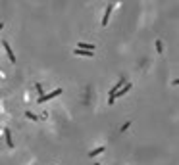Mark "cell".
Returning a JSON list of instances; mask_svg holds the SVG:
<instances>
[{
	"label": "cell",
	"mask_w": 179,
	"mask_h": 165,
	"mask_svg": "<svg viewBox=\"0 0 179 165\" xmlns=\"http://www.w3.org/2000/svg\"><path fill=\"white\" fill-rule=\"evenodd\" d=\"M2 46L6 48V54H8V58H10V62H12V63H16V54H14V50L10 48V44H8V42L4 40V42H2Z\"/></svg>",
	"instance_id": "cell-4"
},
{
	"label": "cell",
	"mask_w": 179,
	"mask_h": 165,
	"mask_svg": "<svg viewBox=\"0 0 179 165\" xmlns=\"http://www.w3.org/2000/svg\"><path fill=\"white\" fill-rule=\"evenodd\" d=\"M73 52L77 54V56H87V58H92V56H95V52H89V50H73Z\"/></svg>",
	"instance_id": "cell-8"
},
{
	"label": "cell",
	"mask_w": 179,
	"mask_h": 165,
	"mask_svg": "<svg viewBox=\"0 0 179 165\" xmlns=\"http://www.w3.org/2000/svg\"><path fill=\"white\" fill-rule=\"evenodd\" d=\"M156 48H158V52H162V42L160 40H156Z\"/></svg>",
	"instance_id": "cell-11"
},
{
	"label": "cell",
	"mask_w": 179,
	"mask_h": 165,
	"mask_svg": "<svg viewBox=\"0 0 179 165\" xmlns=\"http://www.w3.org/2000/svg\"><path fill=\"white\" fill-rule=\"evenodd\" d=\"M112 10H114V4H108V6H106V12H104V17H102V27H106V25H108Z\"/></svg>",
	"instance_id": "cell-3"
},
{
	"label": "cell",
	"mask_w": 179,
	"mask_h": 165,
	"mask_svg": "<svg viewBox=\"0 0 179 165\" xmlns=\"http://www.w3.org/2000/svg\"><path fill=\"white\" fill-rule=\"evenodd\" d=\"M37 92H39V94L42 96V87H41V84H39V83H37Z\"/></svg>",
	"instance_id": "cell-12"
},
{
	"label": "cell",
	"mask_w": 179,
	"mask_h": 165,
	"mask_svg": "<svg viewBox=\"0 0 179 165\" xmlns=\"http://www.w3.org/2000/svg\"><path fill=\"white\" fill-rule=\"evenodd\" d=\"M2 27H4V23H0V31H2Z\"/></svg>",
	"instance_id": "cell-13"
},
{
	"label": "cell",
	"mask_w": 179,
	"mask_h": 165,
	"mask_svg": "<svg viewBox=\"0 0 179 165\" xmlns=\"http://www.w3.org/2000/svg\"><path fill=\"white\" fill-rule=\"evenodd\" d=\"M60 94H62V88H56V90H52V92H50V94H42V96L37 100V102H39V104H42V102H46V100H52V98L60 96Z\"/></svg>",
	"instance_id": "cell-2"
},
{
	"label": "cell",
	"mask_w": 179,
	"mask_h": 165,
	"mask_svg": "<svg viewBox=\"0 0 179 165\" xmlns=\"http://www.w3.org/2000/svg\"><path fill=\"white\" fill-rule=\"evenodd\" d=\"M131 87H133L131 83L123 84V87H121V88H119V90L116 92V94H114V98H108V104H110V106H114V100H116V98H119V96H123V94H127V92L131 90Z\"/></svg>",
	"instance_id": "cell-1"
},
{
	"label": "cell",
	"mask_w": 179,
	"mask_h": 165,
	"mask_svg": "<svg viewBox=\"0 0 179 165\" xmlns=\"http://www.w3.org/2000/svg\"><path fill=\"white\" fill-rule=\"evenodd\" d=\"M4 134H6V142H8V146L10 148H14V140H12V133H10V129L6 127L4 129Z\"/></svg>",
	"instance_id": "cell-6"
},
{
	"label": "cell",
	"mask_w": 179,
	"mask_h": 165,
	"mask_svg": "<svg viewBox=\"0 0 179 165\" xmlns=\"http://www.w3.org/2000/svg\"><path fill=\"white\" fill-rule=\"evenodd\" d=\"M25 117H27V119H31V121H39V117L35 115L33 111H25Z\"/></svg>",
	"instance_id": "cell-10"
},
{
	"label": "cell",
	"mask_w": 179,
	"mask_h": 165,
	"mask_svg": "<svg viewBox=\"0 0 179 165\" xmlns=\"http://www.w3.org/2000/svg\"><path fill=\"white\" fill-rule=\"evenodd\" d=\"M123 84H125V79H119V81H118L116 84H114V88L110 90V98H114V94H116V92H118L121 87H123Z\"/></svg>",
	"instance_id": "cell-5"
},
{
	"label": "cell",
	"mask_w": 179,
	"mask_h": 165,
	"mask_svg": "<svg viewBox=\"0 0 179 165\" xmlns=\"http://www.w3.org/2000/svg\"><path fill=\"white\" fill-rule=\"evenodd\" d=\"M95 165H100V163H95Z\"/></svg>",
	"instance_id": "cell-14"
},
{
	"label": "cell",
	"mask_w": 179,
	"mask_h": 165,
	"mask_svg": "<svg viewBox=\"0 0 179 165\" xmlns=\"http://www.w3.org/2000/svg\"><path fill=\"white\" fill-rule=\"evenodd\" d=\"M104 150H106V148H104V146H98V148H96V150H92V152H91V154H89V157H96V156H98V154H102V152H104Z\"/></svg>",
	"instance_id": "cell-9"
},
{
	"label": "cell",
	"mask_w": 179,
	"mask_h": 165,
	"mask_svg": "<svg viewBox=\"0 0 179 165\" xmlns=\"http://www.w3.org/2000/svg\"><path fill=\"white\" fill-rule=\"evenodd\" d=\"M79 50H89V52H92L95 50V44H89V42H79V46H77Z\"/></svg>",
	"instance_id": "cell-7"
}]
</instances>
